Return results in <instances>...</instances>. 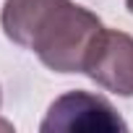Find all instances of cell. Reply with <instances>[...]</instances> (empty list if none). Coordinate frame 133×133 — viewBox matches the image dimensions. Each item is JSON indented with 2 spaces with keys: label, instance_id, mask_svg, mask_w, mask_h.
Returning a JSON list of instances; mask_svg holds the SVG:
<instances>
[{
  "label": "cell",
  "instance_id": "obj_1",
  "mask_svg": "<svg viewBox=\"0 0 133 133\" xmlns=\"http://www.w3.org/2000/svg\"><path fill=\"white\" fill-rule=\"evenodd\" d=\"M0 24L11 42L37 52L57 73H84L102 21L73 0H5Z\"/></svg>",
  "mask_w": 133,
  "mask_h": 133
},
{
  "label": "cell",
  "instance_id": "obj_2",
  "mask_svg": "<svg viewBox=\"0 0 133 133\" xmlns=\"http://www.w3.org/2000/svg\"><path fill=\"white\" fill-rule=\"evenodd\" d=\"M84 73L112 94L133 97V37L117 29H102Z\"/></svg>",
  "mask_w": 133,
  "mask_h": 133
},
{
  "label": "cell",
  "instance_id": "obj_3",
  "mask_svg": "<svg viewBox=\"0 0 133 133\" xmlns=\"http://www.w3.org/2000/svg\"><path fill=\"white\" fill-rule=\"evenodd\" d=\"M44 133L52 130H125L128 125L120 120V115L115 112V107L97 94L89 91H68L57 97L50 110L47 117L39 125Z\"/></svg>",
  "mask_w": 133,
  "mask_h": 133
},
{
  "label": "cell",
  "instance_id": "obj_4",
  "mask_svg": "<svg viewBox=\"0 0 133 133\" xmlns=\"http://www.w3.org/2000/svg\"><path fill=\"white\" fill-rule=\"evenodd\" d=\"M125 5H128V11L133 13V0H125Z\"/></svg>",
  "mask_w": 133,
  "mask_h": 133
}]
</instances>
